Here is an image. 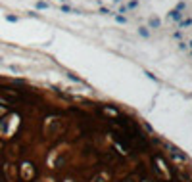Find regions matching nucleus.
Segmentation results:
<instances>
[{"label": "nucleus", "mask_w": 192, "mask_h": 182, "mask_svg": "<svg viewBox=\"0 0 192 182\" xmlns=\"http://www.w3.org/2000/svg\"><path fill=\"white\" fill-rule=\"evenodd\" d=\"M0 182H192V165L127 109L0 77Z\"/></svg>", "instance_id": "1"}]
</instances>
